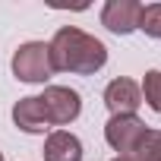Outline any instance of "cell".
<instances>
[{"mask_svg": "<svg viewBox=\"0 0 161 161\" xmlns=\"http://www.w3.org/2000/svg\"><path fill=\"white\" fill-rule=\"evenodd\" d=\"M51 63H54V73H79V76H92L98 73L104 63H108V47L82 32L76 25H63L57 29V35L51 38Z\"/></svg>", "mask_w": 161, "mask_h": 161, "instance_id": "cell-1", "label": "cell"}, {"mask_svg": "<svg viewBox=\"0 0 161 161\" xmlns=\"http://www.w3.org/2000/svg\"><path fill=\"white\" fill-rule=\"evenodd\" d=\"M13 76L19 82H47L54 76L51 47L44 41H25L13 54Z\"/></svg>", "mask_w": 161, "mask_h": 161, "instance_id": "cell-2", "label": "cell"}, {"mask_svg": "<svg viewBox=\"0 0 161 161\" xmlns=\"http://www.w3.org/2000/svg\"><path fill=\"white\" fill-rule=\"evenodd\" d=\"M38 101H41L47 126H66V123H73L82 114V98H79V92L66 89V86H47L38 95Z\"/></svg>", "mask_w": 161, "mask_h": 161, "instance_id": "cell-3", "label": "cell"}, {"mask_svg": "<svg viewBox=\"0 0 161 161\" xmlns=\"http://www.w3.org/2000/svg\"><path fill=\"white\" fill-rule=\"evenodd\" d=\"M142 133H145V123L136 114H111V120L104 123V139L120 155H133V148L142 139Z\"/></svg>", "mask_w": 161, "mask_h": 161, "instance_id": "cell-4", "label": "cell"}, {"mask_svg": "<svg viewBox=\"0 0 161 161\" xmlns=\"http://www.w3.org/2000/svg\"><path fill=\"white\" fill-rule=\"evenodd\" d=\"M139 13L142 3H136V0H108L101 10V25L114 35H130L139 29Z\"/></svg>", "mask_w": 161, "mask_h": 161, "instance_id": "cell-5", "label": "cell"}, {"mask_svg": "<svg viewBox=\"0 0 161 161\" xmlns=\"http://www.w3.org/2000/svg\"><path fill=\"white\" fill-rule=\"evenodd\" d=\"M104 104H108L111 114H136V108L142 104V92H139V86L133 82V79L120 76V79H114V82H108Z\"/></svg>", "mask_w": 161, "mask_h": 161, "instance_id": "cell-6", "label": "cell"}, {"mask_svg": "<svg viewBox=\"0 0 161 161\" xmlns=\"http://www.w3.org/2000/svg\"><path fill=\"white\" fill-rule=\"evenodd\" d=\"M13 123H16L22 133H32V136L51 130L47 120H44V111H41L38 95H25V98H19V101L13 104Z\"/></svg>", "mask_w": 161, "mask_h": 161, "instance_id": "cell-7", "label": "cell"}, {"mask_svg": "<svg viewBox=\"0 0 161 161\" xmlns=\"http://www.w3.org/2000/svg\"><path fill=\"white\" fill-rule=\"evenodd\" d=\"M44 161H82V142L66 130H54L44 139Z\"/></svg>", "mask_w": 161, "mask_h": 161, "instance_id": "cell-8", "label": "cell"}, {"mask_svg": "<svg viewBox=\"0 0 161 161\" xmlns=\"http://www.w3.org/2000/svg\"><path fill=\"white\" fill-rule=\"evenodd\" d=\"M130 158L133 161H161V130H145Z\"/></svg>", "mask_w": 161, "mask_h": 161, "instance_id": "cell-9", "label": "cell"}, {"mask_svg": "<svg viewBox=\"0 0 161 161\" xmlns=\"http://www.w3.org/2000/svg\"><path fill=\"white\" fill-rule=\"evenodd\" d=\"M139 92H142L145 104H148L152 111H158V114H161V69H148V73H145Z\"/></svg>", "mask_w": 161, "mask_h": 161, "instance_id": "cell-10", "label": "cell"}, {"mask_svg": "<svg viewBox=\"0 0 161 161\" xmlns=\"http://www.w3.org/2000/svg\"><path fill=\"white\" fill-rule=\"evenodd\" d=\"M139 32H145L148 38H161V3H148L139 13Z\"/></svg>", "mask_w": 161, "mask_h": 161, "instance_id": "cell-11", "label": "cell"}, {"mask_svg": "<svg viewBox=\"0 0 161 161\" xmlns=\"http://www.w3.org/2000/svg\"><path fill=\"white\" fill-rule=\"evenodd\" d=\"M114 161H133V158H130V155H120V158H114Z\"/></svg>", "mask_w": 161, "mask_h": 161, "instance_id": "cell-12", "label": "cell"}, {"mask_svg": "<svg viewBox=\"0 0 161 161\" xmlns=\"http://www.w3.org/2000/svg\"><path fill=\"white\" fill-rule=\"evenodd\" d=\"M0 161H3V152H0Z\"/></svg>", "mask_w": 161, "mask_h": 161, "instance_id": "cell-13", "label": "cell"}]
</instances>
